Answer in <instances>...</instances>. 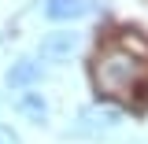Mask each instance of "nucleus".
I'll return each mask as SVG.
<instances>
[{"label":"nucleus","mask_w":148,"mask_h":144,"mask_svg":"<svg viewBox=\"0 0 148 144\" xmlns=\"http://www.w3.org/2000/svg\"><path fill=\"white\" fill-rule=\"evenodd\" d=\"M15 111L22 115V118L37 122V126L48 122V100H45L41 92H18V96H15Z\"/></svg>","instance_id":"6"},{"label":"nucleus","mask_w":148,"mask_h":144,"mask_svg":"<svg viewBox=\"0 0 148 144\" xmlns=\"http://www.w3.org/2000/svg\"><path fill=\"white\" fill-rule=\"evenodd\" d=\"M92 78H96V89L108 92V96L130 100L137 92H148V63L141 55H133L130 48H122V44H108L96 55Z\"/></svg>","instance_id":"1"},{"label":"nucleus","mask_w":148,"mask_h":144,"mask_svg":"<svg viewBox=\"0 0 148 144\" xmlns=\"http://www.w3.org/2000/svg\"><path fill=\"white\" fill-rule=\"evenodd\" d=\"M45 78V67H41V59H30V55H22V59H15L11 67H8V85L11 89H30V85H37Z\"/></svg>","instance_id":"4"},{"label":"nucleus","mask_w":148,"mask_h":144,"mask_svg":"<svg viewBox=\"0 0 148 144\" xmlns=\"http://www.w3.org/2000/svg\"><path fill=\"white\" fill-rule=\"evenodd\" d=\"M96 8V0H45V15L52 22H74V18H85Z\"/></svg>","instance_id":"5"},{"label":"nucleus","mask_w":148,"mask_h":144,"mask_svg":"<svg viewBox=\"0 0 148 144\" xmlns=\"http://www.w3.org/2000/svg\"><path fill=\"white\" fill-rule=\"evenodd\" d=\"M78 48H82V33H74V30H52V33L41 37L37 55H41L45 63H63V59H71Z\"/></svg>","instance_id":"3"},{"label":"nucleus","mask_w":148,"mask_h":144,"mask_svg":"<svg viewBox=\"0 0 148 144\" xmlns=\"http://www.w3.org/2000/svg\"><path fill=\"white\" fill-rule=\"evenodd\" d=\"M119 126H122V111L104 107V104H89L74 118V133L78 137H108L111 129H119Z\"/></svg>","instance_id":"2"},{"label":"nucleus","mask_w":148,"mask_h":144,"mask_svg":"<svg viewBox=\"0 0 148 144\" xmlns=\"http://www.w3.org/2000/svg\"><path fill=\"white\" fill-rule=\"evenodd\" d=\"M0 144H22V141H18V133L11 126H0Z\"/></svg>","instance_id":"7"}]
</instances>
